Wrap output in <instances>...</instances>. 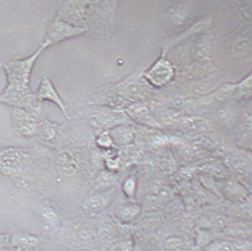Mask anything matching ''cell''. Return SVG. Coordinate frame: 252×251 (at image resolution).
<instances>
[{
	"instance_id": "obj_13",
	"label": "cell",
	"mask_w": 252,
	"mask_h": 251,
	"mask_svg": "<svg viewBox=\"0 0 252 251\" xmlns=\"http://www.w3.org/2000/svg\"><path fill=\"white\" fill-rule=\"evenodd\" d=\"M134 184L131 181H128L125 184L124 190L127 195L131 196L134 193Z\"/></svg>"
},
{
	"instance_id": "obj_9",
	"label": "cell",
	"mask_w": 252,
	"mask_h": 251,
	"mask_svg": "<svg viewBox=\"0 0 252 251\" xmlns=\"http://www.w3.org/2000/svg\"><path fill=\"white\" fill-rule=\"evenodd\" d=\"M141 207L137 204H125L116 208L115 216L120 221L128 222L137 218L141 213Z\"/></svg>"
},
{
	"instance_id": "obj_6",
	"label": "cell",
	"mask_w": 252,
	"mask_h": 251,
	"mask_svg": "<svg viewBox=\"0 0 252 251\" xmlns=\"http://www.w3.org/2000/svg\"><path fill=\"white\" fill-rule=\"evenodd\" d=\"M36 97L37 102H38V106L40 107L41 103L44 101H49V102L56 104L63 114L65 115V116L69 119L65 104L63 103L62 98L58 93L53 83L48 77L43 78L38 89H37Z\"/></svg>"
},
{
	"instance_id": "obj_7",
	"label": "cell",
	"mask_w": 252,
	"mask_h": 251,
	"mask_svg": "<svg viewBox=\"0 0 252 251\" xmlns=\"http://www.w3.org/2000/svg\"><path fill=\"white\" fill-rule=\"evenodd\" d=\"M109 199V194L94 195L84 200L82 207L85 211L89 213L99 212L107 206Z\"/></svg>"
},
{
	"instance_id": "obj_12",
	"label": "cell",
	"mask_w": 252,
	"mask_h": 251,
	"mask_svg": "<svg viewBox=\"0 0 252 251\" xmlns=\"http://www.w3.org/2000/svg\"><path fill=\"white\" fill-rule=\"evenodd\" d=\"M108 251H132V242L126 241L117 242L113 245Z\"/></svg>"
},
{
	"instance_id": "obj_15",
	"label": "cell",
	"mask_w": 252,
	"mask_h": 251,
	"mask_svg": "<svg viewBox=\"0 0 252 251\" xmlns=\"http://www.w3.org/2000/svg\"><path fill=\"white\" fill-rule=\"evenodd\" d=\"M7 241V236L5 235L0 234V250L4 248Z\"/></svg>"
},
{
	"instance_id": "obj_14",
	"label": "cell",
	"mask_w": 252,
	"mask_h": 251,
	"mask_svg": "<svg viewBox=\"0 0 252 251\" xmlns=\"http://www.w3.org/2000/svg\"><path fill=\"white\" fill-rule=\"evenodd\" d=\"M17 251H39L36 247H19Z\"/></svg>"
},
{
	"instance_id": "obj_1",
	"label": "cell",
	"mask_w": 252,
	"mask_h": 251,
	"mask_svg": "<svg viewBox=\"0 0 252 251\" xmlns=\"http://www.w3.org/2000/svg\"><path fill=\"white\" fill-rule=\"evenodd\" d=\"M45 49L40 47L25 59L8 60L3 66L7 85L0 94V104L13 108H32L34 95L30 83L32 71L37 57Z\"/></svg>"
},
{
	"instance_id": "obj_8",
	"label": "cell",
	"mask_w": 252,
	"mask_h": 251,
	"mask_svg": "<svg viewBox=\"0 0 252 251\" xmlns=\"http://www.w3.org/2000/svg\"><path fill=\"white\" fill-rule=\"evenodd\" d=\"M37 212L42 221L53 229H57L60 224L59 215L53 207L46 204H40L37 206Z\"/></svg>"
},
{
	"instance_id": "obj_5",
	"label": "cell",
	"mask_w": 252,
	"mask_h": 251,
	"mask_svg": "<svg viewBox=\"0 0 252 251\" xmlns=\"http://www.w3.org/2000/svg\"><path fill=\"white\" fill-rule=\"evenodd\" d=\"M70 239L77 246L91 247L97 244V229L88 223H81L71 228Z\"/></svg>"
},
{
	"instance_id": "obj_4",
	"label": "cell",
	"mask_w": 252,
	"mask_h": 251,
	"mask_svg": "<svg viewBox=\"0 0 252 251\" xmlns=\"http://www.w3.org/2000/svg\"><path fill=\"white\" fill-rule=\"evenodd\" d=\"M76 34V29L62 20H54L49 28L45 41L41 47L46 49Z\"/></svg>"
},
{
	"instance_id": "obj_3",
	"label": "cell",
	"mask_w": 252,
	"mask_h": 251,
	"mask_svg": "<svg viewBox=\"0 0 252 251\" xmlns=\"http://www.w3.org/2000/svg\"><path fill=\"white\" fill-rule=\"evenodd\" d=\"M40 111L39 106L11 109V126L14 134L25 138L38 137L43 123L40 120Z\"/></svg>"
},
{
	"instance_id": "obj_2",
	"label": "cell",
	"mask_w": 252,
	"mask_h": 251,
	"mask_svg": "<svg viewBox=\"0 0 252 251\" xmlns=\"http://www.w3.org/2000/svg\"><path fill=\"white\" fill-rule=\"evenodd\" d=\"M32 167V156L28 149L12 146L0 148V182L24 185Z\"/></svg>"
},
{
	"instance_id": "obj_11",
	"label": "cell",
	"mask_w": 252,
	"mask_h": 251,
	"mask_svg": "<svg viewBox=\"0 0 252 251\" xmlns=\"http://www.w3.org/2000/svg\"><path fill=\"white\" fill-rule=\"evenodd\" d=\"M204 248V251H234L232 243L227 241L214 242Z\"/></svg>"
},
{
	"instance_id": "obj_10",
	"label": "cell",
	"mask_w": 252,
	"mask_h": 251,
	"mask_svg": "<svg viewBox=\"0 0 252 251\" xmlns=\"http://www.w3.org/2000/svg\"><path fill=\"white\" fill-rule=\"evenodd\" d=\"M40 241V238L37 236L24 233H17L12 238L13 244L17 247H36Z\"/></svg>"
}]
</instances>
